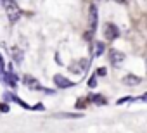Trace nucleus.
I'll return each mask as SVG.
<instances>
[{
	"label": "nucleus",
	"instance_id": "f257e3e1",
	"mask_svg": "<svg viewBox=\"0 0 147 133\" xmlns=\"http://www.w3.org/2000/svg\"><path fill=\"white\" fill-rule=\"evenodd\" d=\"M5 9H7V17H9V21H11V23H16V21L21 17V14H23L16 2L7 4V5H5Z\"/></svg>",
	"mask_w": 147,
	"mask_h": 133
},
{
	"label": "nucleus",
	"instance_id": "f03ea898",
	"mask_svg": "<svg viewBox=\"0 0 147 133\" xmlns=\"http://www.w3.org/2000/svg\"><path fill=\"white\" fill-rule=\"evenodd\" d=\"M104 36H106V40H109V42L116 40V38L119 36V28H118L116 24H113V23H106V26H104Z\"/></svg>",
	"mask_w": 147,
	"mask_h": 133
},
{
	"label": "nucleus",
	"instance_id": "7ed1b4c3",
	"mask_svg": "<svg viewBox=\"0 0 147 133\" xmlns=\"http://www.w3.org/2000/svg\"><path fill=\"white\" fill-rule=\"evenodd\" d=\"M87 68H88V60H87V59H80L78 62H73V64L69 66V71H71L73 75H83V73L87 71Z\"/></svg>",
	"mask_w": 147,
	"mask_h": 133
},
{
	"label": "nucleus",
	"instance_id": "20e7f679",
	"mask_svg": "<svg viewBox=\"0 0 147 133\" xmlns=\"http://www.w3.org/2000/svg\"><path fill=\"white\" fill-rule=\"evenodd\" d=\"M107 59H109V62L113 64V66H119L123 60H125V54L123 52H119V50H109V55H107Z\"/></svg>",
	"mask_w": 147,
	"mask_h": 133
},
{
	"label": "nucleus",
	"instance_id": "39448f33",
	"mask_svg": "<svg viewBox=\"0 0 147 133\" xmlns=\"http://www.w3.org/2000/svg\"><path fill=\"white\" fill-rule=\"evenodd\" d=\"M54 83L57 85V88H69V87L75 85L73 81H69L67 78H64L62 75H55V76H54Z\"/></svg>",
	"mask_w": 147,
	"mask_h": 133
},
{
	"label": "nucleus",
	"instance_id": "423d86ee",
	"mask_svg": "<svg viewBox=\"0 0 147 133\" xmlns=\"http://www.w3.org/2000/svg\"><path fill=\"white\" fill-rule=\"evenodd\" d=\"M90 30H92V33L97 30V19H99V14H97V5L95 4H92L90 5Z\"/></svg>",
	"mask_w": 147,
	"mask_h": 133
},
{
	"label": "nucleus",
	"instance_id": "0eeeda50",
	"mask_svg": "<svg viewBox=\"0 0 147 133\" xmlns=\"http://www.w3.org/2000/svg\"><path fill=\"white\" fill-rule=\"evenodd\" d=\"M23 81H24L26 87H30V88H33V90H43V88L40 87L38 80H35V78L30 76V75H24V76H23Z\"/></svg>",
	"mask_w": 147,
	"mask_h": 133
},
{
	"label": "nucleus",
	"instance_id": "6e6552de",
	"mask_svg": "<svg viewBox=\"0 0 147 133\" xmlns=\"http://www.w3.org/2000/svg\"><path fill=\"white\" fill-rule=\"evenodd\" d=\"M140 76H135V75H126L125 78H123V85H126V87H137V85H140Z\"/></svg>",
	"mask_w": 147,
	"mask_h": 133
},
{
	"label": "nucleus",
	"instance_id": "1a4fd4ad",
	"mask_svg": "<svg viewBox=\"0 0 147 133\" xmlns=\"http://www.w3.org/2000/svg\"><path fill=\"white\" fill-rule=\"evenodd\" d=\"M106 50L104 42H94V57H100Z\"/></svg>",
	"mask_w": 147,
	"mask_h": 133
},
{
	"label": "nucleus",
	"instance_id": "9d476101",
	"mask_svg": "<svg viewBox=\"0 0 147 133\" xmlns=\"http://www.w3.org/2000/svg\"><path fill=\"white\" fill-rule=\"evenodd\" d=\"M83 114L82 112H61V114H54V118H61V119H76V118H82Z\"/></svg>",
	"mask_w": 147,
	"mask_h": 133
},
{
	"label": "nucleus",
	"instance_id": "9b49d317",
	"mask_svg": "<svg viewBox=\"0 0 147 133\" xmlns=\"http://www.w3.org/2000/svg\"><path fill=\"white\" fill-rule=\"evenodd\" d=\"M2 75H4V80H5L11 87H16V85H18V76H16L14 73H7V75L2 73Z\"/></svg>",
	"mask_w": 147,
	"mask_h": 133
},
{
	"label": "nucleus",
	"instance_id": "f8f14e48",
	"mask_svg": "<svg viewBox=\"0 0 147 133\" xmlns=\"http://www.w3.org/2000/svg\"><path fill=\"white\" fill-rule=\"evenodd\" d=\"M88 102H94V104H97V105H106V104H107V99L102 97V95H92V97L88 99Z\"/></svg>",
	"mask_w": 147,
	"mask_h": 133
},
{
	"label": "nucleus",
	"instance_id": "ddd939ff",
	"mask_svg": "<svg viewBox=\"0 0 147 133\" xmlns=\"http://www.w3.org/2000/svg\"><path fill=\"white\" fill-rule=\"evenodd\" d=\"M90 88H95L97 87V80H95V76H92V78H88V83H87Z\"/></svg>",
	"mask_w": 147,
	"mask_h": 133
},
{
	"label": "nucleus",
	"instance_id": "4468645a",
	"mask_svg": "<svg viewBox=\"0 0 147 133\" xmlns=\"http://www.w3.org/2000/svg\"><path fill=\"white\" fill-rule=\"evenodd\" d=\"M9 111H11V107L7 104H0V112H9Z\"/></svg>",
	"mask_w": 147,
	"mask_h": 133
},
{
	"label": "nucleus",
	"instance_id": "2eb2a0df",
	"mask_svg": "<svg viewBox=\"0 0 147 133\" xmlns=\"http://www.w3.org/2000/svg\"><path fill=\"white\" fill-rule=\"evenodd\" d=\"M14 59H16V62H21V54H19V50H16V48H14Z\"/></svg>",
	"mask_w": 147,
	"mask_h": 133
},
{
	"label": "nucleus",
	"instance_id": "dca6fc26",
	"mask_svg": "<svg viewBox=\"0 0 147 133\" xmlns=\"http://www.w3.org/2000/svg\"><path fill=\"white\" fill-rule=\"evenodd\" d=\"M106 73H107L106 68H99V69H97V76H106Z\"/></svg>",
	"mask_w": 147,
	"mask_h": 133
},
{
	"label": "nucleus",
	"instance_id": "f3484780",
	"mask_svg": "<svg viewBox=\"0 0 147 133\" xmlns=\"http://www.w3.org/2000/svg\"><path fill=\"white\" fill-rule=\"evenodd\" d=\"M128 100H131V97H123V99H119V100H116V104L119 105V104H125V102H128Z\"/></svg>",
	"mask_w": 147,
	"mask_h": 133
},
{
	"label": "nucleus",
	"instance_id": "a211bd4d",
	"mask_svg": "<svg viewBox=\"0 0 147 133\" xmlns=\"http://www.w3.org/2000/svg\"><path fill=\"white\" fill-rule=\"evenodd\" d=\"M11 2H16V0H2V4H4V5H7V4H11Z\"/></svg>",
	"mask_w": 147,
	"mask_h": 133
},
{
	"label": "nucleus",
	"instance_id": "6ab92c4d",
	"mask_svg": "<svg viewBox=\"0 0 147 133\" xmlns=\"http://www.w3.org/2000/svg\"><path fill=\"white\" fill-rule=\"evenodd\" d=\"M33 109H35V111H36V109H38V111H42V109H43V105H42V104H38V105H35Z\"/></svg>",
	"mask_w": 147,
	"mask_h": 133
},
{
	"label": "nucleus",
	"instance_id": "aec40b11",
	"mask_svg": "<svg viewBox=\"0 0 147 133\" xmlns=\"http://www.w3.org/2000/svg\"><path fill=\"white\" fill-rule=\"evenodd\" d=\"M116 2H128V0H116Z\"/></svg>",
	"mask_w": 147,
	"mask_h": 133
}]
</instances>
